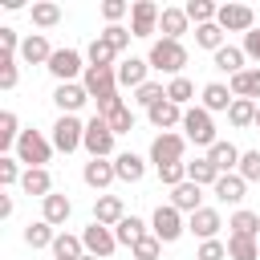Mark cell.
Instances as JSON below:
<instances>
[{"label": "cell", "mask_w": 260, "mask_h": 260, "mask_svg": "<svg viewBox=\"0 0 260 260\" xmlns=\"http://www.w3.org/2000/svg\"><path fill=\"white\" fill-rule=\"evenodd\" d=\"M146 65H150L154 73H171V77H183V65H187V49H183V41H167V37L150 41Z\"/></svg>", "instance_id": "cell-1"}, {"label": "cell", "mask_w": 260, "mask_h": 260, "mask_svg": "<svg viewBox=\"0 0 260 260\" xmlns=\"http://www.w3.org/2000/svg\"><path fill=\"white\" fill-rule=\"evenodd\" d=\"M183 138L187 142H195V146H203V150H211L219 138H215V122H211V114L203 110V106H191L187 114H183Z\"/></svg>", "instance_id": "cell-2"}, {"label": "cell", "mask_w": 260, "mask_h": 260, "mask_svg": "<svg viewBox=\"0 0 260 260\" xmlns=\"http://www.w3.org/2000/svg\"><path fill=\"white\" fill-rule=\"evenodd\" d=\"M53 138H45L41 130H24L20 134V142H16V158L24 162V171H32V167H45L49 158H53Z\"/></svg>", "instance_id": "cell-3"}, {"label": "cell", "mask_w": 260, "mask_h": 260, "mask_svg": "<svg viewBox=\"0 0 260 260\" xmlns=\"http://www.w3.org/2000/svg\"><path fill=\"white\" fill-rule=\"evenodd\" d=\"M114 138H118V134L110 130V122L93 114V118L85 122V142H81V146L89 150V158H114Z\"/></svg>", "instance_id": "cell-4"}, {"label": "cell", "mask_w": 260, "mask_h": 260, "mask_svg": "<svg viewBox=\"0 0 260 260\" xmlns=\"http://www.w3.org/2000/svg\"><path fill=\"white\" fill-rule=\"evenodd\" d=\"M150 232H154L162 244H175V240L187 232V219H183V211H179V207L158 203V207H154V215H150Z\"/></svg>", "instance_id": "cell-5"}, {"label": "cell", "mask_w": 260, "mask_h": 260, "mask_svg": "<svg viewBox=\"0 0 260 260\" xmlns=\"http://www.w3.org/2000/svg\"><path fill=\"white\" fill-rule=\"evenodd\" d=\"M81 142H85V122H81L77 114H61V118L53 122V146H57L61 154H73Z\"/></svg>", "instance_id": "cell-6"}, {"label": "cell", "mask_w": 260, "mask_h": 260, "mask_svg": "<svg viewBox=\"0 0 260 260\" xmlns=\"http://www.w3.org/2000/svg\"><path fill=\"white\" fill-rule=\"evenodd\" d=\"M81 85H85V93L93 102L106 98V93H118V65H85Z\"/></svg>", "instance_id": "cell-7"}, {"label": "cell", "mask_w": 260, "mask_h": 260, "mask_svg": "<svg viewBox=\"0 0 260 260\" xmlns=\"http://www.w3.org/2000/svg\"><path fill=\"white\" fill-rule=\"evenodd\" d=\"M183 154H187V138H183L179 130L154 134V142H150V162H154V167H167V162H183Z\"/></svg>", "instance_id": "cell-8"}, {"label": "cell", "mask_w": 260, "mask_h": 260, "mask_svg": "<svg viewBox=\"0 0 260 260\" xmlns=\"http://www.w3.org/2000/svg\"><path fill=\"white\" fill-rule=\"evenodd\" d=\"M45 69L57 77V85H65V81H77V77L85 73V57H81L77 49H57Z\"/></svg>", "instance_id": "cell-9"}, {"label": "cell", "mask_w": 260, "mask_h": 260, "mask_svg": "<svg viewBox=\"0 0 260 260\" xmlns=\"http://www.w3.org/2000/svg\"><path fill=\"white\" fill-rule=\"evenodd\" d=\"M158 16H162V8L154 4V0H134L130 4V32L134 37H154L158 32Z\"/></svg>", "instance_id": "cell-10"}, {"label": "cell", "mask_w": 260, "mask_h": 260, "mask_svg": "<svg viewBox=\"0 0 260 260\" xmlns=\"http://www.w3.org/2000/svg\"><path fill=\"white\" fill-rule=\"evenodd\" d=\"M81 244H85V252H89V256L106 260V256H114L118 236H114V228H106V223H93V219H89V228H81Z\"/></svg>", "instance_id": "cell-11"}, {"label": "cell", "mask_w": 260, "mask_h": 260, "mask_svg": "<svg viewBox=\"0 0 260 260\" xmlns=\"http://www.w3.org/2000/svg\"><path fill=\"white\" fill-rule=\"evenodd\" d=\"M215 24H219L223 32H252V28H256V12H252L248 4H219Z\"/></svg>", "instance_id": "cell-12"}, {"label": "cell", "mask_w": 260, "mask_h": 260, "mask_svg": "<svg viewBox=\"0 0 260 260\" xmlns=\"http://www.w3.org/2000/svg\"><path fill=\"white\" fill-rule=\"evenodd\" d=\"M219 228H223V219H219V211L215 207H199L195 215H187V232L203 244V240H219Z\"/></svg>", "instance_id": "cell-13"}, {"label": "cell", "mask_w": 260, "mask_h": 260, "mask_svg": "<svg viewBox=\"0 0 260 260\" xmlns=\"http://www.w3.org/2000/svg\"><path fill=\"white\" fill-rule=\"evenodd\" d=\"M183 106H175L171 98H162V102H154L150 110H146V118H150V126L158 130V134H167V130H175V126H183Z\"/></svg>", "instance_id": "cell-14"}, {"label": "cell", "mask_w": 260, "mask_h": 260, "mask_svg": "<svg viewBox=\"0 0 260 260\" xmlns=\"http://www.w3.org/2000/svg\"><path fill=\"white\" fill-rule=\"evenodd\" d=\"M232 102H236V93H232L223 81H207V85L199 89V106H203L207 114H228Z\"/></svg>", "instance_id": "cell-15"}, {"label": "cell", "mask_w": 260, "mask_h": 260, "mask_svg": "<svg viewBox=\"0 0 260 260\" xmlns=\"http://www.w3.org/2000/svg\"><path fill=\"white\" fill-rule=\"evenodd\" d=\"M85 102H89V93H85V85H81V81H65V85H57V89H53V106H57L61 114H77Z\"/></svg>", "instance_id": "cell-16"}, {"label": "cell", "mask_w": 260, "mask_h": 260, "mask_svg": "<svg viewBox=\"0 0 260 260\" xmlns=\"http://www.w3.org/2000/svg\"><path fill=\"white\" fill-rule=\"evenodd\" d=\"M122 219H126V203H122V195H98V199H93V223L118 228Z\"/></svg>", "instance_id": "cell-17"}, {"label": "cell", "mask_w": 260, "mask_h": 260, "mask_svg": "<svg viewBox=\"0 0 260 260\" xmlns=\"http://www.w3.org/2000/svg\"><path fill=\"white\" fill-rule=\"evenodd\" d=\"M146 81H150V65H146V57H126V61H118V85L138 89V85H146Z\"/></svg>", "instance_id": "cell-18"}, {"label": "cell", "mask_w": 260, "mask_h": 260, "mask_svg": "<svg viewBox=\"0 0 260 260\" xmlns=\"http://www.w3.org/2000/svg\"><path fill=\"white\" fill-rule=\"evenodd\" d=\"M81 179H85V187H93V191H106L118 175H114V158H89L85 167H81Z\"/></svg>", "instance_id": "cell-19"}, {"label": "cell", "mask_w": 260, "mask_h": 260, "mask_svg": "<svg viewBox=\"0 0 260 260\" xmlns=\"http://www.w3.org/2000/svg\"><path fill=\"white\" fill-rule=\"evenodd\" d=\"M171 207H179L183 215H195L199 207H203V187L199 183H179V187H171Z\"/></svg>", "instance_id": "cell-20"}, {"label": "cell", "mask_w": 260, "mask_h": 260, "mask_svg": "<svg viewBox=\"0 0 260 260\" xmlns=\"http://www.w3.org/2000/svg\"><path fill=\"white\" fill-rule=\"evenodd\" d=\"M73 215V203H69V195H61V191H53V195H45L41 199V219L45 223H53V228H65V219Z\"/></svg>", "instance_id": "cell-21"}, {"label": "cell", "mask_w": 260, "mask_h": 260, "mask_svg": "<svg viewBox=\"0 0 260 260\" xmlns=\"http://www.w3.org/2000/svg\"><path fill=\"white\" fill-rule=\"evenodd\" d=\"M57 49L49 45V37L45 32H28L24 37V45H20V61H28V65H49V57H53Z\"/></svg>", "instance_id": "cell-22"}, {"label": "cell", "mask_w": 260, "mask_h": 260, "mask_svg": "<svg viewBox=\"0 0 260 260\" xmlns=\"http://www.w3.org/2000/svg\"><path fill=\"white\" fill-rule=\"evenodd\" d=\"M114 175H118L122 183H142V175H146V158L134 154V150H122V154H114Z\"/></svg>", "instance_id": "cell-23"}, {"label": "cell", "mask_w": 260, "mask_h": 260, "mask_svg": "<svg viewBox=\"0 0 260 260\" xmlns=\"http://www.w3.org/2000/svg\"><path fill=\"white\" fill-rule=\"evenodd\" d=\"M211 65H215L219 73L236 77V73H244V69H248V57H244V49H240V45H223L219 53H211Z\"/></svg>", "instance_id": "cell-24"}, {"label": "cell", "mask_w": 260, "mask_h": 260, "mask_svg": "<svg viewBox=\"0 0 260 260\" xmlns=\"http://www.w3.org/2000/svg\"><path fill=\"white\" fill-rule=\"evenodd\" d=\"M240 154H244V150H240L236 142H223V138H219V142L207 150V158H211V167H215L219 175H232V171L240 167Z\"/></svg>", "instance_id": "cell-25"}, {"label": "cell", "mask_w": 260, "mask_h": 260, "mask_svg": "<svg viewBox=\"0 0 260 260\" xmlns=\"http://www.w3.org/2000/svg\"><path fill=\"white\" fill-rule=\"evenodd\" d=\"M211 195H215L219 203H232V207H236V203H244V195H248V183H244V179L232 171V175H219V183L211 187Z\"/></svg>", "instance_id": "cell-26"}, {"label": "cell", "mask_w": 260, "mask_h": 260, "mask_svg": "<svg viewBox=\"0 0 260 260\" xmlns=\"http://www.w3.org/2000/svg\"><path fill=\"white\" fill-rule=\"evenodd\" d=\"M228 89H232L236 98H248V102H256V98H260V65H252V69H244V73L228 77Z\"/></svg>", "instance_id": "cell-27"}, {"label": "cell", "mask_w": 260, "mask_h": 260, "mask_svg": "<svg viewBox=\"0 0 260 260\" xmlns=\"http://www.w3.org/2000/svg\"><path fill=\"white\" fill-rule=\"evenodd\" d=\"M20 191H24V195H37V199L53 195V175H49V167H32V171H24Z\"/></svg>", "instance_id": "cell-28"}, {"label": "cell", "mask_w": 260, "mask_h": 260, "mask_svg": "<svg viewBox=\"0 0 260 260\" xmlns=\"http://www.w3.org/2000/svg\"><path fill=\"white\" fill-rule=\"evenodd\" d=\"M187 12L183 8H162V16H158V32L167 37V41H183V32H187Z\"/></svg>", "instance_id": "cell-29"}, {"label": "cell", "mask_w": 260, "mask_h": 260, "mask_svg": "<svg viewBox=\"0 0 260 260\" xmlns=\"http://www.w3.org/2000/svg\"><path fill=\"white\" fill-rule=\"evenodd\" d=\"M228 228H232V236H252V240H260V215L248 211V207H236L232 219H228Z\"/></svg>", "instance_id": "cell-30"}, {"label": "cell", "mask_w": 260, "mask_h": 260, "mask_svg": "<svg viewBox=\"0 0 260 260\" xmlns=\"http://www.w3.org/2000/svg\"><path fill=\"white\" fill-rule=\"evenodd\" d=\"M53 260H81L85 256V244H81V236H69V232H57V240H53Z\"/></svg>", "instance_id": "cell-31"}, {"label": "cell", "mask_w": 260, "mask_h": 260, "mask_svg": "<svg viewBox=\"0 0 260 260\" xmlns=\"http://www.w3.org/2000/svg\"><path fill=\"white\" fill-rule=\"evenodd\" d=\"M183 12H187V20L199 28V24H215L219 4H211V0H187V4H183Z\"/></svg>", "instance_id": "cell-32"}, {"label": "cell", "mask_w": 260, "mask_h": 260, "mask_svg": "<svg viewBox=\"0 0 260 260\" xmlns=\"http://www.w3.org/2000/svg\"><path fill=\"white\" fill-rule=\"evenodd\" d=\"M228 260H260V240H252V236H228Z\"/></svg>", "instance_id": "cell-33"}, {"label": "cell", "mask_w": 260, "mask_h": 260, "mask_svg": "<svg viewBox=\"0 0 260 260\" xmlns=\"http://www.w3.org/2000/svg\"><path fill=\"white\" fill-rule=\"evenodd\" d=\"M256 106H260V102L236 98V102H232V110H228V122H232L236 130H244V126H256Z\"/></svg>", "instance_id": "cell-34"}, {"label": "cell", "mask_w": 260, "mask_h": 260, "mask_svg": "<svg viewBox=\"0 0 260 260\" xmlns=\"http://www.w3.org/2000/svg\"><path fill=\"white\" fill-rule=\"evenodd\" d=\"M187 179H191V183H199V187H215V183H219V171H215V167H211V158L203 154V158L187 162Z\"/></svg>", "instance_id": "cell-35"}, {"label": "cell", "mask_w": 260, "mask_h": 260, "mask_svg": "<svg viewBox=\"0 0 260 260\" xmlns=\"http://www.w3.org/2000/svg\"><path fill=\"white\" fill-rule=\"evenodd\" d=\"M114 236H118V244H126V248H134V244H138L142 236H150V232H146V223H142L138 215H126V219H122V223L114 228Z\"/></svg>", "instance_id": "cell-36"}, {"label": "cell", "mask_w": 260, "mask_h": 260, "mask_svg": "<svg viewBox=\"0 0 260 260\" xmlns=\"http://www.w3.org/2000/svg\"><path fill=\"white\" fill-rule=\"evenodd\" d=\"M53 240H57V232H53V223H45V219H37V223H28L24 228V244L37 252V248H53Z\"/></svg>", "instance_id": "cell-37"}, {"label": "cell", "mask_w": 260, "mask_h": 260, "mask_svg": "<svg viewBox=\"0 0 260 260\" xmlns=\"http://www.w3.org/2000/svg\"><path fill=\"white\" fill-rule=\"evenodd\" d=\"M28 16H32L37 28H53V24L61 20V4H53V0H37V4L28 8Z\"/></svg>", "instance_id": "cell-38"}, {"label": "cell", "mask_w": 260, "mask_h": 260, "mask_svg": "<svg viewBox=\"0 0 260 260\" xmlns=\"http://www.w3.org/2000/svg\"><path fill=\"white\" fill-rule=\"evenodd\" d=\"M167 98H171L175 106L191 110V102H195V85H191V77H171V81H167Z\"/></svg>", "instance_id": "cell-39"}, {"label": "cell", "mask_w": 260, "mask_h": 260, "mask_svg": "<svg viewBox=\"0 0 260 260\" xmlns=\"http://www.w3.org/2000/svg\"><path fill=\"white\" fill-rule=\"evenodd\" d=\"M195 45L207 49V53H219L228 41H223V28H219V24H199V28H195Z\"/></svg>", "instance_id": "cell-40"}, {"label": "cell", "mask_w": 260, "mask_h": 260, "mask_svg": "<svg viewBox=\"0 0 260 260\" xmlns=\"http://www.w3.org/2000/svg\"><path fill=\"white\" fill-rule=\"evenodd\" d=\"M20 134H24V130H20L16 114H12V110H4V114H0V150L16 146V142H20Z\"/></svg>", "instance_id": "cell-41"}, {"label": "cell", "mask_w": 260, "mask_h": 260, "mask_svg": "<svg viewBox=\"0 0 260 260\" xmlns=\"http://www.w3.org/2000/svg\"><path fill=\"white\" fill-rule=\"evenodd\" d=\"M98 37H102V41H106V45H110L114 53H126V49H130V37H134V32H130V28H122V24H106V28L98 32Z\"/></svg>", "instance_id": "cell-42"}, {"label": "cell", "mask_w": 260, "mask_h": 260, "mask_svg": "<svg viewBox=\"0 0 260 260\" xmlns=\"http://www.w3.org/2000/svg\"><path fill=\"white\" fill-rule=\"evenodd\" d=\"M162 98H167V85H162V81H146V85H138V89H134V102H138L142 110H150V106H154V102H162Z\"/></svg>", "instance_id": "cell-43"}, {"label": "cell", "mask_w": 260, "mask_h": 260, "mask_svg": "<svg viewBox=\"0 0 260 260\" xmlns=\"http://www.w3.org/2000/svg\"><path fill=\"white\" fill-rule=\"evenodd\" d=\"M236 175H240L244 183H260V150H244V154H240Z\"/></svg>", "instance_id": "cell-44"}, {"label": "cell", "mask_w": 260, "mask_h": 260, "mask_svg": "<svg viewBox=\"0 0 260 260\" xmlns=\"http://www.w3.org/2000/svg\"><path fill=\"white\" fill-rule=\"evenodd\" d=\"M24 179V171H20V158H12V154H0V187H16Z\"/></svg>", "instance_id": "cell-45"}, {"label": "cell", "mask_w": 260, "mask_h": 260, "mask_svg": "<svg viewBox=\"0 0 260 260\" xmlns=\"http://www.w3.org/2000/svg\"><path fill=\"white\" fill-rule=\"evenodd\" d=\"M154 175H158V183H162V187H179V183H187V162H167V167H154Z\"/></svg>", "instance_id": "cell-46"}, {"label": "cell", "mask_w": 260, "mask_h": 260, "mask_svg": "<svg viewBox=\"0 0 260 260\" xmlns=\"http://www.w3.org/2000/svg\"><path fill=\"white\" fill-rule=\"evenodd\" d=\"M85 57H89V65H114V57H118V53H114L102 37H93V41H89V49H85Z\"/></svg>", "instance_id": "cell-47"}, {"label": "cell", "mask_w": 260, "mask_h": 260, "mask_svg": "<svg viewBox=\"0 0 260 260\" xmlns=\"http://www.w3.org/2000/svg\"><path fill=\"white\" fill-rule=\"evenodd\" d=\"M16 81H20L16 57L12 53H0V89H16Z\"/></svg>", "instance_id": "cell-48"}, {"label": "cell", "mask_w": 260, "mask_h": 260, "mask_svg": "<svg viewBox=\"0 0 260 260\" xmlns=\"http://www.w3.org/2000/svg\"><path fill=\"white\" fill-rule=\"evenodd\" d=\"M130 252H134V260H158V252H162V240L150 232V236H142V240H138Z\"/></svg>", "instance_id": "cell-49"}, {"label": "cell", "mask_w": 260, "mask_h": 260, "mask_svg": "<svg viewBox=\"0 0 260 260\" xmlns=\"http://www.w3.org/2000/svg\"><path fill=\"white\" fill-rule=\"evenodd\" d=\"M106 122H110V130H114V134H130V130H134V110H130V106H122V110H114Z\"/></svg>", "instance_id": "cell-50"}, {"label": "cell", "mask_w": 260, "mask_h": 260, "mask_svg": "<svg viewBox=\"0 0 260 260\" xmlns=\"http://www.w3.org/2000/svg\"><path fill=\"white\" fill-rule=\"evenodd\" d=\"M195 260H228V244L223 240H203L199 252H195Z\"/></svg>", "instance_id": "cell-51"}, {"label": "cell", "mask_w": 260, "mask_h": 260, "mask_svg": "<svg viewBox=\"0 0 260 260\" xmlns=\"http://www.w3.org/2000/svg\"><path fill=\"white\" fill-rule=\"evenodd\" d=\"M126 12H130V4H126V0H106V4H102V16H106V24H118Z\"/></svg>", "instance_id": "cell-52"}, {"label": "cell", "mask_w": 260, "mask_h": 260, "mask_svg": "<svg viewBox=\"0 0 260 260\" xmlns=\"http://www.w3.org/2000/svg\"><path fill=\"white\" fill-rule=\"evenodd\" d=\"M20 45H24V41L16 37V28H8V24H4V28H0V53H12V57H16V53H20Z\"/></svg>", "instance_id": "cell-53"}, {"label": "cell", "mask_w": 260, "mask_h": 260, "mask_svg": "<svg viewBox=\"0 0 260 260\" xmlns=\"http://www.w3.org/2000/svg\"><path fill=\"white\" fill-rule=\"evenodd\" d=\"M126 106V98L122 93H106V98H98V118H110L114 110H122Z\"/></svg>", "instance_id": "cell-54"}, {"label": "cell", "mask_w": 260, "mask_h": 260, "mask_svg": "<svg viewBox=\"0 0 260 260\" xmlns=\"http://www.w3.org/2000/svg\"><path fill=\"white\" fill-rule=\"evenodd\" d=\"M240 49H244V57H248V61H256V65H260V28L244 32V45H240Z\"/></svg>", "instance_id": "cell-55"}, {"label": "cell", "mask_w": 260, "mask_h": 260, "mask_svg": "<svg viewBox=\"0 0 260 260\" xmlns=\"http://www.w3.org/2000/svg\"><path fill=\"white\" fill-rule=\"evenodd\" d=\"M12 207H16V203H12V195H0V219H8V215H12Z\"/></svg>", "instance_id": "cell-56"}, {"label": "cell", "mask_w": 260, "mask_h": 260, "mask_svg": "<svg viewBox=\"0 0 260 260\" xmlns=\"http://www.w3.org/2000/svg\"><path fill=\"white\" fill-rule=\"evenodd\" d=\"M256 130H260V106H256Z\"/></svg>", "instance_id": "cell-57"}, {"label": "cell", "mask_w": 260, "mask_h": 260, "mask_svg": "<svg viewBox=\"0 0 260 260\" xmlns=\"http://www.w3.org/2000/svg\"><path fill=\"white\" fill-rule=\"evenodd\" d=\"M81 260H98V256H89V252H85V256H81Z\"/></svg>", "instance_id": "cell-58"}]
</instances>
